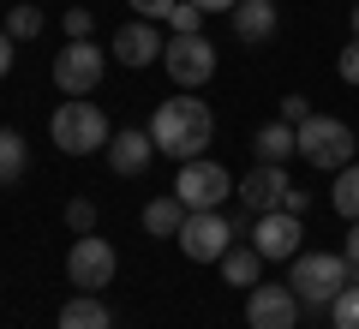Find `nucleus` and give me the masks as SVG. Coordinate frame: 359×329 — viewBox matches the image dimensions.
Segmentation results:
<instances>
[{"label":"nucleus","mask_w":359,"mask_h":329,"mask_svg":"<svg viewBox=\"0 0 359 329\" xmlns=\"http://www.w3.org/2000/svg\"><path fill=\"white\" fill-rule=\"evenodd\" d=\"M138 18H150V25H168V13H174V0H126Z\"/></svg>","instance_id":"nucleus-26"},{"label":"nucleus","mask_w":359,"mask_h":329,"mask_svg":"<svg viewBox=\"0 0 359 329\" xmlns=\"http://www.w3.org/2000/svg\"><path fill=\"white\" fill-rule=\"evenodd\" d=\"M252 156L257 162H287V156H299V126H287V120L257 126L252 132Z\"/></svg>","instance_id":"nucleus-16"},{"label":"nucleus","mask_w":359,"mask_h":329,"mask_svg":"<svg viewBox=\"0 0 359 329\" xmlns=\"http://www.w3.org/2000/svg\"><path fill=\"white\" fill-rule=\"evenodd\" d=\"M233 192V174L222 162H210V156H198V162H180V180H174V198L186 203V210H222V198Z\"/></svg>","instance_id":"nucleus-6"},{"label":"nucleus","mask_w":359,"mask_h":329,"mask_svg":"<svg viewBox=\"0 0 359 329\" xmlns=\"http://www.w3.org/2000/svg\"><path fill=\"white\" fill-rule=\"evenodd\" d=\"M162 48H168V42H162V30H156L150 18H132V25L114 30V60L120 66H150Z\"/></svg>","instance_id":"nucleus-13"},{"label":"nucleus","mask_w":359,"mask_h":329,"mask_svg":"<svg viewBox=\"0 0 359 329\" xmlns=\"http://www.w3.org/2000/svg\"><path fill=\"white\" fill-rule=\"evenodd\" d=\"M102 72H108V54L96 48V42H66L60 48V60H54V84H60V96H90V90L102 84Z\"/></svg>","instance_id":"nucleus-9"},{"label":"nucleus","mask_w":359,"mask_h":329,"mask_svg":"<svg viewBox=\"0 0 359 329\" xmlns=\"http://www.w3.org/2000/svg\"><path fill=\"white\" fill-rule=\"evenodd\" d=\"M299 240H306V228H299L294 210H269V215H252V246L264 264H282V257H299Z\"/></svg>","instance_id":"nucleus-10"},{"label":"nucleus","mask_w":359,"mask_h":329,"mask_svg":"<svg viewBox=\"0 0 359 329\" xmlns=\"http://www.w3.org/2000/svg\"><path fill=\"white\" fill-rule=\"evenodd\" d=\"M245 323L252 329H294L299 323V293L287 288H276V281H257L252 293H245Z\"/></svg>","instance_id":"nucleus-11"},{"label":"nucleus","mask_w":359,"mask_h":329,"mask_svg":"<svg viewBox=\"0 0 359 329\" xmlns=\"http://www.w3.org/2000/svg\"><path fill=\"white\" fill-rule=\"evenodd\" d=\"M174 240H180V252L192 257V264H222L228 246H240V240H233V222L222 210H192V215H186V228H180Z\"/></svg>","instance_id":"nucleus-5"},{"label":"nucleus","mask_w":359,"mask_h":329,"mask_svg":"<svg viewBox=\"0 0 359 329\" xmlns=\"http://www.w3.org/2000/svg\"><path fill=\"white\" fill-rule=\"evenodd\" d=\"M287 192H294V180H287V168H282V162H257L252 174L240 180V203H245V215H269V210H282Z\"/></svg>","instance_id":"nucleus-12"},{"label":"nucleus","mask_w":359,"mask_h":329,"mask_svg":"<svg viewBox=\"0 0 359 329\" xmlns=\"http://www.w3.org/2000/svg\"><path fill=\"white\" fill-rule=\"evenodd\" d=\"M228 18H233V36L240 42H269L276 25H282V18H276V0H240Z\"/></svg>","instance_id":"nucleus-15"},{"label":"nucleus","mask_w":359,"mask_h":329,"mask_svg":"<svg viewBox=\"0 0 359 329\" xmlns=\"http://www.w3.org/2000/svg\"><path fill=\"white\" fill-rule=\"evenodd\" d=\"M353 156H359V150H353V132H347V120H335V114H311V120H299V162L323 168V174H341Z\"/></svg>","instance_id":"nucleus-3"},{"label":"nucleus","mask_w":359,"mask_h":329,"mask_svg":"<svg viewBox=\"0 0 359 329\" xmlns=\"http://www.w3.org/2000/svg\"><path fill=\"white\" fill-rule=\"evenodd\" d=\"M150 156H156V138H150V132H138V126H126V132L108 138V168H114L120 180H138L144 168H150Z\"/></svg>","instance_id":"nucleus-14"},{"label":"nucleus","mask_w":359,"mask_h":329,"mask_svg":"<svg viewBox=\"0 0 359 329\" xmlns=\"http://www.w3.org/2000/svg\"><path fill=\"white\" fill-rule=\"evenodd\" d=\"M335 72H341L347 84H359V36L347 42V48H341V60H335Z\"/></svg>","instance_id":"nucleus-28"},{"label":"nucleus","mask_w":359,"mask_h":329,"mask_svg":"<svg viewBox=\"0 0 359 329\" xmlns=\"http://www.w3.org/2000/svg\"><path fill=\"white\" fill-rule=\"evenodd\" d=\"M353 36H359V0H353Z\"/></svg>","instance_id":"nucleus-33"},{"label":"nucleus","mask_w":359,"mask_h":329,"mask_svg":"<svg viewBox=\"0 0 359 329\" xmlns=\"http://www.w3.org/2000/svg\"><path fill=\"white\" fill-rule=\"evenodd\" d=\"M150 138H156V150L174 156V162H198L204 144L216 138V114H210V102H198V96H168L162 108H156V120H150Z\"/></svg>","instance_id":"nucleus-1"},{"label":"nucleus","mask_w":359,"mask_h":329,"mask_svg":"<svg viewBox=\"0 0 359 329\" xmlns=\"http://www.w3.org/2000/svg\"><path fill=\"white\" fill-rule=\"evenodd\" d=\"M48 132H54V144H60L66 156H90V150H108V114L96 108L90 96H66L60 108H54V120H48Z\"/></svg>","instance_id":"nucleus-2"},{"label":"nucleus","mask_w":359,"mask_h":329,"mask_svg":"<svg viewBox=\"0 0 359 329\" xmlns=\"http://www.w3.org/2000/svg\"><path fill=\"white\" fill-rule=\"evenodd\" d=\"M13 72V36H6V30H0V78Z\"/></svg>","instance_id":"nucleus-30"},{"label":"nucleus","mask_w":359,"mask_h":329,"mask_svg":"<svg viewBox=\"0 0 359 329\" xmlns=\"http://www.w3.org/2000/svg\"><path fill=\"white\" fill-rule=\"evenodd\" d=\"M54 329H114V323H108V305L96 293H78V300L60 305V323Z\"/></svg>","instance_id":"nucleus-19"},{"label":"nucleus","mask_w":359,"mask_h":329,"mask_svg":"<svg viewBox=\"0 0 359 329\" xmlns=\"http://www.w3.org/2000/svg\"><path fill=\"white\" fill-rule=\"evenodd\" d=\"M287 288L299 293V305H335V293L347 288V257H335V252H299Z\"/></svg>","instance_id":"nucleus-4"},{"label":"nucleus","mask_w":359,"mask_h":329,"mask_svg":"<svg viewBox=\"0 0 359 329\" xmlns=\"http://www.w3.org/2000/svg\"><path fill=\"white\" fill-rule=\"evenodd\" d=\"M347 264H359V222L347 228Z\"/></svg>","instance_id":"nucleus-32"},{"label":"nucleus","mask_w":359,"mask_h":329,"mask_svg":"<svg viewBox=\"0 0 359 329\" xmlns=\"http://www.w3.org/2000/svg\"><path fill=\"white\" fill-rule=\"evenodd\" d=\"M90 25H96V18H90V6H72V13H66V36H72V42H84Z\"/></svg>","instance_id":"nucleus-27"},{"label":"nucleus","mask_w":359,"mask_h":329,"mask_svg":"<svg viewBox=\"0 0 359 329\" xmlns=\"http://www.w3.org/2000/svg\"><path fill=\"white\" fill-rule=\"evenodd\" d=\"M6 36H13V42H30V36H42V6L18 0V6H13V18H6Z\"/></svg>","instance_id":"nucleus-22"},{"label":"nucleus","mask_w":359,"mask_h":329,"mask_svg":"<svg viewBox=\"0 0 359 329\" xmlns=\"http://www.w3.org/2000/svg\"><path fill=\"white\" fill-rule=\"evenodd\" d=\"M353 150H359V132H353Z\"/></svg>","instance_id":"nucleus-34"},{"label":"nucleus","mask_w":359,"mask_h":329,"mask_svg":"<svg viewBox=\"0 0 359 329\" xmlns=\"http://www.w3.org/2000/svg\"><path fill=\"white\" fill-rule=\"evenodd\" d=\"M25 162H30V150H25V132H0V186H13L18 174H25Z\"/></svg>","instance_id":"nucleus-21"},{"label":"nucleus","mask_w":359,"mask_h":329,"mask_svg":"<svg viewBox=\"0 0 359 329\" xmlns=\"http://www.w3.org/2000/svg\"><path fill=\"white\" fill-rule=\"evenodd\" d=\"M330 203H335V215H341V222H359V162H347L341 174H335Z\"/></svg>","instance_id":"nucleus-20"},{"label":"nucleus","mask_w":359,"mask_h":329,"mask_svg":"<svg viewBox=\"0 0 359 329\" xmlns=\"http://www.w3.org/2000/svg\"><path fill=\"white\" fill-rule=\"evenodd\" d=\"M186 215H192V210H186L174 192H168V198H150V203H144V234H156V240H174V234L186 228Z\"/></svg>","instance_id":"nucleus-18"},{"label":"nucleus","mask_w":359,"mask_h":329,"mask_svg":"<svg viewBox=\"0 0 359 329\" xmlns=\"http://www.w3.org/2000/svg\"><path fill=\"white\" fill-rule=\"evenodd\" d=\"M282 120H287V126H299V120H311L306 96H282Z\"/></svg>","instance_id":"nucleus-29"},{"label":"nucleus","mask_w":359,"mask_h":329,"mask_svg":"<svg viewBox=\"0 0 359 329\" xmlns=\"http://www.w3.org/2000/svg\"><path fill=\"white\" fill-rule=\"evenodd\" d=\"M192 6H204V13H233L240 0H192Z\"/></svg>","instance_id":"nucleus-31"},{"label":"nucleus","mask_w":359,"mask_h":329,"mask_svg":"<svg viewBox=\"0 0 359 329\" xmlns=\"http://www.w3.org/2000/svg\"><path fill=\"white\" fill-rule=\"evenodd\" d=\"M162 66H168V78H174L180 90H198V84L216 78V42L198 36V30H192V36H168Z\"/></svg>","instance_id":"nucleus-7"},{"label":"nucleus","mask_w":359,"mask_h":329,"mask_svg":"<svg viewBox=\"0 0 359 329\" xmlns=\"http://www.w3.org/2000/svg\"><path fill=\"white\" fill-rule=\"evenodd\" d=\"M66 228H72V234H96V203L72 198V203H66Z\"/></svg>","instance_id":"nucleus-25"},{"label":"nucleus","mask_w":359,"mask_h":329,"mask_svg":"<svg viewBox=\"0 0 359 329\" xmlns=\"http://www.w3.org/2000/svg\"><path fill=\"white\" fill-rule=\"evenodd\" d=\"M222 276H228V288H245V293H252L257 281H264V257H257V246H252V240L228 246V257H222Z\"/></svg>","instance_id":"nucleus-17"},{"label":"nucleus","mask_w":359,"mask_h":329,"mask_svg":"<svg viewBox=\"0 0 359 329\" xmlns=\"http://www.w3.org/2000/svg\"><path fill=\"white\" fill-rule=\"evenodd\" d=\"M198 25H204V6H192V0H174V13H168V30H174V36H192Z\"/></svg>","instance_id":"nucleus-24"},{"label":"nucleus","mask_w":359,"mask_h":329,"mask_svg":"<svg viewBox=\"0 0 359 329\" xmlns=\"http://www.w3.org/2000/svg\"><path fill=\"white\" fill-rule=\"evenodd\" d=\"M114 269H120V252L102 240V234H78L72 252H66V276H72V288H84V293L108 288Z\"/></svg>","instance_id":"nucleus-8"},{"label":"nucleus","mask_w":359,"mask_h":329,"mask_svg":"<svg viewBox=\"0 0 359 329\" xmlns=\"http://www.w3.org/2000/svg\"><path fill=\"white\" fill-rule=\"evenodd\" d=\"M330 323H335V329H359V288H341V293H335Z\"/></svg>","instance_id":"nucleus-23"}]
</instances>
